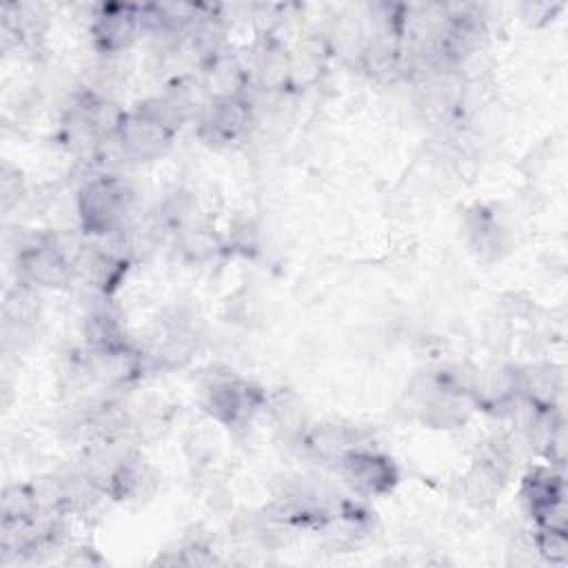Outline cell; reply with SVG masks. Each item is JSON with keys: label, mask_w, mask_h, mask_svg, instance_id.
<instances>
[{"label": "cell", "mask_w": 568, "mask_h": 568, "mask_svg": "<svg viewBox=\"0 0 568 568\" xmlns=\"http://www.w3.org/2000/svg\"><path fill=\"white\" fill-rule=\"evenodd\" d=\"M175 231H178V248L191 262L209 260L222 248L220 237L204 222L193 220L189 224L178 226Z\"/></svg>", "instance_id": "7c38bea8"}, {"label": "cell", "mask_w": 568, "mask_h": 568, "mask_svg": "<svg viewBox=\"0 0 568 568\" xmlns=\"http://www.w3.org/2000/svg\"><path fill=\"white\" fill-rule=\"evenodd\" d=\"M73 262L58 246L55 235H42L18 248L16 275L33 288H60L73 277Z\"/></svg>", "instance_id": "7a4b0ae2"}, {"label": "cell", "mask_w": 568, "mask_h": 568, "mask_svg": "<svg viewBox=\"0 0 568 568\" xmlns=\"http://www.w3.org/2000/svg\"><path fill=\"white\" fill-rule=\"evenodd\" d=\"M36 291H38V288L18 282V284L4 295L2 313H4L7 326L27 331V328L40 317V297H38Z\"/></svg>", "instance_id": "8fae6325"}, {"label": "cell", "mask_w": 568, "mask_h": 568, "mask_svg": "<svg viewBox=\"0 0 568 568\" xmlns=\"http://www.w3.org/2000/svg\"><path fill=\"white\" fill-rule=\"evenodd\" d=\"M251 124V102L242 98L206 100L197 113V133L211 144L240 140Z\"/></svg>", "instance_id": "52a82bcc"}, {"label": "cell", "mask_w": 568, "mask_h": 568, "mask_svg": "<svg viewBox=\"0 0 568 568\" xmlns=\"http://www.w3.org/2000/svg\"><path fill=\"white\" fill-rule=\"evenodd\" d=\"M262 393L240 377H217L204 390V410L226 424V426H242L246 424L253 413L262 406Z\"/></svg>", "instance_id": "3957f363"}, {"label": "cell", "mask_w": 568, "mask_h": 568, "mask_svg": "<svg viewBox=\"0 0 568 568\" xmlns=\"http://www.w3.org/2000/svg\"><path fill=\"white\" fill-rule=\"evenodd\" d=\"M564 479L550 468H535L524 477L521 497L539 528L566 530Z\"/></svg>", "instance_id": "5b68a950"}, {"label": "cell", "mask_w": 568, "mask_h": 568, "mask_svg": "<svg viewBox=\"0 0 568 568\" xmlns=\"http://www.w3.org/2000/svg\"><path fill=\"white\" fill-rule=\"evenodd\" d=\"M24 195V182L20 178V173L16 169H11L9 164L2 166L0 173V197H2V209H11L13 204H18V200Z\"/></svg>", "instance_id": "5bb4252c"}, {"label": "cell", "mask_w": 568, "mask_h": 568, "mask_svg": "<svg viewBox=\"0 0 568 568\" xmlns=\"http://www.w3.org/2000/svg\"><path fill=\"white\" fill-rule=\"evenodd\" d=\"M535 552L550 561V564H564L568 559V539L566 530L557 528H539L535 535Z\"/></svg>", "instance_id": "4fadbf2b"}, {"label": "cell", "mask_w": 568, "mask_h": 568, "mask_svg": "<svg viewBox=\"0 0 568 568\" xmlns=\"http://www.w3.org/2000/svg\"><path fill=\"white\" fill-rule=\"evenodd\" d=\"M142 31V11L135 4H102L91 24L93 44L102 55L126 51Z\"/></svg>", "instance_id": "8992f818"}, {"label": "cell", "mask_w": 568, "mask_h": 568, "mask_svg": "<svg viewBox=\"0 0 568 568\" xmlns=\"http://www.w3.org/2000/svg\"><path fill=\"white\" fill-rule=\"evenodd\" d=\"M173 135L175 131H171L169 126H164L142 109H133L124 113L118 129V140L129 160L160 158L171 146Z\"/></svg>", "instance_id": "ba28073f"}, {"label": "cell", "mask_w": 568, "mask_h": 568, "mask_svg": "<svg viewBox=\"0 0 568 568\" xmlns=\"http://www.w3.org/2000/svg\"><path fill=\"white\" fill-rule=\"evenodd\" d=\"M251 82L248 71L242 67V62L231 53H217L204 64V93L209 100L220 98H242L246 91V84Z\"/></svg>", "instance_id": "30bf717a"}, {"label": "cell", "mask_w": 568, "mask_h": 568, "mask_svg": "<svg viewBox=\"0 0 568 568\" xmlns=\"http://www.w3.org/2000/svg\"><path fill=\"white\" fill-rule=\"evenodd\" d=\"M253 73L264 91H280L291 84V51L273 36H264L253 53Z\"/></svg>", "instance_id": "9c48e42d"}, {"label": "cell", "mask_w": 568, "mask_h": 568, "mask_svg": "<svg viewBox=\"0 0 568 568\" xmlns=\"http://www.w3.org/2000/svg\"><path fill=\"white\" fill-rule=\"evenodd\" d=\"M337 468L344 481L366 497L384 495L397 484L395 464L375 450H362L355 446L337 457Z\"/></svg>", "instance_id": "277c9868"}, {"label": "cell", "mask_w": 568, "mask_h": 568, "mask_svg": "<svg viewBox=\"0 0 568 568\" xmlns=\"http://www.w3.org/2000/svg\"><path fill=\"white\" fill-rule=\"evenodd\" d=\"M133 206V191L115 175H95L78 191V217L89 235H111L124 231V220Z\"/></svg>", "instance_id": "6da1fadb"}]
</instances>
